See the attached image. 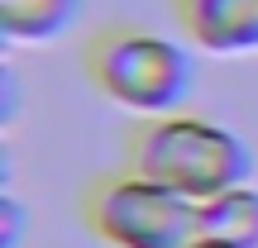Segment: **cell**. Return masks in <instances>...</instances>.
Masks as SVG:
<instances>
[{"label":"cell","instance_id":"6da1fadb","mask_svg":"<svg viewBox=\"0 0 258 248\" xmlns=\"http://www.w3.org/2000/svg\"><path fill=\"white\" fill-rule=\"evenodd\" d=\"M124 167L144 172L148 182L177 191L182 201L201 205L234 186L253 182V148L239 129L196 110L139 120L124 148Z\"/></svg>","mask_w":258,"mask_h":248},{"label":"cell","instance_id":"7a4b0ae2","mask_svg":"<svg viewBox=\"0 0 258 248\" xmlns=\"http://www.w3.org/2000/svg\"><path fill=\"white\" fill-rule=\"evenodd\" d=\"M86 76L91 86L134 120L186 110L196 91V57L186 43L139 24H110L86 38Z\"/></svg>","mask_w":258,"mask_h":248},{"label":"cell","instance_id":"3957f363","mask_svg":"<svg viewBox=\"0 0 258 248\" xmlns=\"http://www.w3.org/2000/svg\"><path fill=\"white\" fill-rule=\"evenodd\" d=\"M82 220L105 248H191L196 205L148 182L134 167L105 172L86 186Z\"/></svg>","mask_w":258,"mask_h":248},{"label":"cell","instance_id":"277c9868","mask_svg":"<svg viewBox=\"0 0 258 248\" xmlns=\"http://www.w3.org/2000/svg\"><path fill=\"white\" fill-rule=\"evenodd\" d=\"M186 43L211 57L258 53V0H172Z\"/></svg>","mask_w":258,"mask_h":248},{"label":"cell","instance_id":"5b68a950","mask_svg":"<svg viewBox=\"0 0 258 248\" xmlns=\"http://www.w3.org/2000/svg\"><path fill=\"white\" fill-rule=\"evenodd\" d=\"M196 239L215 248H258V186L244 182L196 205Z\"/></svg>","mask_w":258,"mask_h":248},{"label":"cell","instance_id":"8992f818","mask_svg":"<svg viewBox=\"0 0 258 248\" xmlns=\"http://www.w3.org/2000/svg\"><path fill=\"white\" fill-rule=\"evenodd\" d=\"M82 15V0H0V34L10 43H53Z\"/></svg>","mask_w":258,"mask_h":248},{"label":"cell","instance_id":"52a82bcc","mask_svg":"<svg viewBox=\"0 0 258 248\" xmlns=\"http://www.w3.org/2000/svg\"><path fill=\"white\" fill-rule=\"evenodd\" d=\"M5 243L10 248L19 243V201L15 196H5Z\"/></svg>","mask_w":258,"mask_h":248},{"label":"cell","instance_id":"ba28073f","mask_svg":"<svg viewBox=\"0 0 258 248\" xmlns=\"http://www.w3.org/2000/svg\"><path fill=\"white\" fill-rule=\"evenodd\" d=\"M191 248H215V243H201V239H196V243H191Z\"/></svg>","mask_w":258,"mask_h":248}]
</instances>
